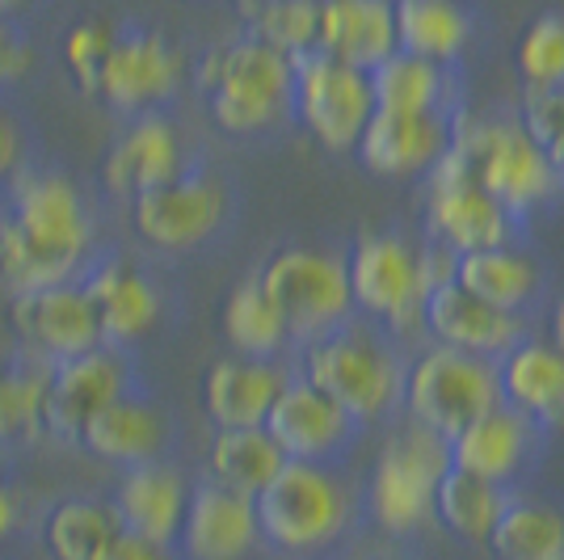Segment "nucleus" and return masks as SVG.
I'll list each match as a JSON object with an SVG mask.
<instances>
[{"label":"nucleus","instance_id":"f257e3e1","mask_svg":"<svg viewBox=\"0 0 564 560\" xmlns=\"http://www.w3.org/2000/svg\"><path fill=\"white\" fill-rule=\"evenodd\" d=\"M101 249L94 194L64 164L34 157L0 190V287L22 295L80 279Z\"/></svg>","mask_w":564,"mask_h":560},{"label":"nucleus","instance_id":"f03ea898","mask_svg":"<svg viewBox=\"0 0 564 560\" xmlns=\"http://www.w3.org/2000/svg\"><path fill=\"white\" fill-rule=\"evenodd\" d=\"M194 85L224 136L258 140V136H270L282 118H291L295 60H286L282 51L253 34H240L198 55Z\"/></svg>","mask_w":564,"mask_h":560},{"label":"nucleus","instance_id":"7ed1b4c3","mask_svg":"<svg viewBox=\"0 0 564 560\" xmlns=\"http://www.w3.org/2000/svg\"><path fill=\"white\" fill-rule=\"evenodd\" d=\"M300 375L307 384H316L325 397H333L358 426L397 413L404 397V358L397 346L383 337V329L346 321L333 333L300 346Z\"/></svg>","mask_w":564,"mask_h":560},{"label":"nucleus","instance_id":"20e7f679","mask_svg":"<svg viewBox=\"0 0 564 560\" xmlns=\"http://www.w3.org/2000/svg\"><path fill=\"white\" fill-rule=\"evenodd\" d=\"M261 543L286 557H312L346 536L354 502L333 464L286 460L279 476L253 497Z\"/></svg>","mask_w":564,"mask_h":560},{"label":"nucleus","instance_id":"39448f33","mask_svg":"<svg viewBox=\"0 0 564 560\" xmlns=\"http://www.w3.org/2000/svg\"><path fill=\"white\" fill-rule=\"evenodd\" d=\"M451 152L468 164V173L494 194L518 219L531 207L547 203L561 190L564 173L543 157V148L518 118H471L464 110L451 115Z\"/></svg>","mask_w":564,"mask_h":560},{"label":"nucleus","instance_id":"423d86ee","mask_svg":"<svg viewBox=\"0 0 564 560\" xmlns=\"http://www.w3.org/2000/svg\"><path fill=\"white\" fill-rule=\"evenodd\" d=\"M232 182L212 164L189 161L173 182L135 194L127 203V215L148 254L186 257L207 249L232 224Z\"/></svg>","mask_w":564,"mask_h":560},{"label":"nucleus","instance_id":"0eeeda50","mask_svg":"<svg viewBox=\"0 0 564 560\" xmlns=\"http://www.w3.org/2000/svg\"><path fill=\"white\" fill-rule=\"evenodd\" d=\"M253 274L291 333V346H307L354 316L346 257L329 249L286 245L265 257Z\"/></svg>","mask_w":564,"mask_h":560},{"label":"nucleus","instance_id":"6e6552de","mask_svg":"<svg viewBox=\"0 0 564 560\" xmlns=\"http://www.w3.org/2000/svg\"><path fill=\"white\" fill-rule=\"evenodd\" d=\"M451 467V443L425 426L397 430L379 451L367 481V510L388 536H417L434 523V489Z\"/></svg>","mask_w":564,"mask_h":560},{"label":"nucleus","instance_id":"1a4fd4ad","mask_svg":"<svg viewBox=\"0 0 564 560\" xmlns=\"http://www.w3.org/2000/svg\"><path fill=\"white\" fill-rule=\"evenodd\" d=\"M400 405L409 409V418L417 426L434 430L438 439L451 443L459 430H468L471 421L501 405L497 363L434 342L430 351H422L404 367Z\"/></svg>","mask_w":564,"mask_h":560},{"label":"nucleus","instance_id":"9d476101","mask_svg":"<svg viewBox=\"0 0 564 560\" xmlns=\"http://www.w3.org/2000/svg\"><path fill=\"white\" fill-rule=\"evenodd\" d=\"M346 274H350V300L358 312H367L379 329H404L422 325L425 300L434 291L425 254L413 249L397 233H367L358 236V245L346 257Z\"/></svg>","mask_w":564,"mask_h":560},{"label":"nucleus","instance_id":"9b49d317","mask_svg":"<svg viewBox=\"0 0 564 560\" xmlns=\"http://www.w3.org/2000/svg\"><path fill=\"white\" fill-rule=\"evenodd\" d=\"M182 80H186V55L161 25L118 22L97 80V101L118 118L169 110Z\"/></svg>","mask_w":564,"mask_h":560},{"label":"nucleus","instance_id":"f8f14e48","mask_svg":"<svg viewBox=\"0 0 564 560\" xmlns=\"http://www.w3.org/2000/svg\"><path fill=\"white\" fill-rule=\"evenodd\" d=\"M291 115L300 118L312 140L325 152H354L367 118L376 115L371 76L350 68L333 55H300L295 60V89H291Z\"/></svg>","mask_w":564,"mask_h":560},{"label":"nucleus","instance_id":"ddd939ff","mask_svg":"<svg viewBox=\"0 0 564 560\" xmlns=\"http://www.w3.org/2000/svg\"><path fill=\"white\" fill-rule=\"evenodd\" d=\"M76 282L85 287V295L94 304L106 346L135 351L143 337H152L165 325L169 291L140 257L118 254V249H97Z\"/></svg>","mask_w":564,"mask_h":560},{"label":"nucleus","instance_id":"4468645a","mask_svg":"<svg viewBox=\"0 0 564 560\" xmlns=\"http://www.w3.org/2000/svg\"><path fill=\"white\" fill-rule=\"evenodd\" d=\"M425 177H430V186H425V228H430V240L447 245L455 254H471V249L510 245L518 236L514 211L501 207L494 194L471 177L468 164L459 161L451 148Z\"/></svg>","mask_w":564,"mask_h":560},{"label":"nucleus","instance_id":"2eb2a0df","mask_svg":"<svg viewBox=\"0 0 564 560\" xmlns=\"http://www.w3.org/2000/svg\"><path fill=\"white\" fill-rule=\"evenodd\" d=\"M140 384L143 375L135 351L106 346V342L68 363H55L47 384V439L76 446V434L89 426V418H97L106 405H115Z\"/></svg>","mask_w":564,"mask_h":560},{"label":"nucleus","instance_id":"dca6fc26","mask_svg":"<svg viewBox=\"0 0 564 560\" xmlns=\"http://www.w3.org/2000/svg\"><path fill=\"white\" fill-rule=\"evenodd\" d=\"M9 325H13V342L51 367L101 346L97 312L76 279L9 295Z\"/></svg>","mask_w":564,"mask_h":560},{"label":"nucleus","instance_id":"f3484780","mask_svg":"<svg viewBox=\"0 0 564 560\" xmlns=\"http://www.w3.org/2000/svg\"><path fill=\"white\" fill-rule=\"evenodd\" d=\"M189 161L194 157L186 152V140H182L177 122L169 118V110L131 115L122 118L118 136L101 157V190L118 203H131L143 190L173 182Z\"/></svg>","mask_w":564,"mask_h":560},{"label":"nucleus","instance_id":"a211bd4d","mask_svg":"<svg viewBox=\"0 0 564 560\" xmlns=\"http://www.w3.org/2000/svg\"><path fill=\"white\" fill-rule=\"evenodd\" d=\"M261 426L270 430V439L282 446L286 460H304V464H337L358 439V421L300 371L282 384Z\"/></svg>","mask_w":564,"mask_h":560},{"label":"nucleus","instance_id":"6ab92c4d","mask_svg":"<svg viewBox=\"0 0 564 560\" xmlns=\"http://www.w3.org/2000/svg\"><path fill=\"white\" fill-rule=\"evenodd\" d=\"M173 439H177L173 413L140 384L115 405H106L97 418H89V426L76 434V451L122 472V467L169 460Z\"/></svg>","mask_w":564,"mask_h":560},{"label":"nucleus","instance_id":"aec40b11","mask_svg":"<svg viewBox=\"0 0 564 560\" xmlns=\"http://www.w3.org/2000/svg\"><path fill=\"white\" fill-rule=\"evenodd\" d=\"M261 543L253 497L215 485L212 476L189 485V502L177 531L186 560H245Z\"/></svg>","mask_w":564,"mask_h":560},{"label":"nucleus","instance_id":"412c9836","mask_svg":"<svg viewBox=\"0 0 564 560\" xmlns=\"http://www.w3.org/2000/svg\"><path fill=\"white\" fill-rule=\"evenodd\" d=\"M451 148V115L422 110H376L354 143L358 161L376 177H422Z\"/></svg>","mask_w":564,"mask_h":560},{"label":"nucleus","instance_id":"4be33fe9","mask_svg":"<svg viewBox=\"0 0 564 560\" xmlns=\"http://www.w3.org/2000/svg\"><path fill=\"white\" fill-rule=\"evenodd\" d=\"M422 325L438 346L476 354V358H489V363H497L501 354L514 351L518 342L527 337L522 312H506V308L485 304L471 291H464L455 279L430 291Z\"/></svg>","mask_w":564,"mask_h":560},{"label":"nucleus","instance_id":"5701e85b","mask_svg":"<svg viewBox=\"0 0 564 560\" xmlns=\"http://www.w3.org/2000/svg\"><path fill=\"white\" fill-rule=\"evenodd\" d=\"M291 375L295 371L282 358H245V354L215 358L212 367L203 371V384H198L203 413H207L215 430L261 426Z\"/></svg>","mask_w":564,"mask_h":560},{"label":"nucleus","instance_id":"b1692460","mask_svg":"<svg viewBox=\"0 0 564 560\" xmlns=\"http://www.w3.org/2000/svg\"><path fill=\"white\" fill-rule=\"evenodd\" d=\"M110 502L122 518V531L156 539V543H177L182 514L189 502V481L173 460L122 467Z\"/></svg>","mask_w":564,"mask_h":560},{"label":"nucleus","instance_id":"393cba45","mask_svg":"<svg viewBox=\"0 0 564 560\" xmlns=\"http://www.w3.org/2000/svg\"><path fill=\"white\" fill-rule=\"evenodd\" d=\"M535 451H540V426L514 413L510 405H497L451 439V464L494 485H510L531 467Z\"/></svg>","mask_w":564,"mask_h":560},{"label":"nucleus","instance_id":"a878e982","mask_svg":"<svg viewBox=\"0 0 564 560\" xmlns=\"http://www.w3.org/2000/svg\"><path fill=\"white\" fill-rule=\"evenodd\" d=\"M497 384L501 405L535 421L540 430L564 426V351L556 342L522 337L514 351L497 358Z\"/></svg>","mask_w":564,"mask_h":560},{"label":"nucleus","instance_id":"bb28decb","mask_svg":"<svg viewBox=\"0 0 564 560\" xmlns=\"http://www.w3.org/2000/svg\"><path fill=\"white\" fill-rule=\"evenodd\" d=\"M118 536L122 518L101 493H64L34 514V539L47 560H97Z\"/></svg>","mask_w":564,"mask_h":560},{"label":"nucleus","instance_id":"cd10ccee","mask_svg":"<svg viewBox=\"0 0 564 560\" xmlns=\"http://www.w3.org/2000/svg\"><path fill=\"white\" fill-rule=\"evenodd\" d=\"M316 51L371 72L397 51L392 0H321Z\"/></svg>","mask_w":564,"mask_h":560},{"label":"nucleus","instance_id":"c85d7f7f","mask_svg":"<svg viewBox=\"0 0 564 560\" xmlns=\"http://www.w3.org/2000/svg\"><path fill=\"white\" fill-rule=\"evenodd\" d=\"M51 363L30 351L0 346V451H30L47 443Z\"/></svg>","mask_w":564,"mask_h":560},{"label":"nucleus","instance_id":"c756f323","mask_svg":"<svg viewBox=\"0 0 564 560\" xmlns=\"http://www.w3.org/2000/svg\"><path fill=\"white\" fill-rule=\"evenodd\" d=\"M455 282L471 291L476 300L494 308H506V312H527V308L540 300L543 291V270L540 261L518 249L514 240L510 245H494V249H471V254H459L455 261Z\"/></svg>","mask_w":564,"mask_h":560},{"label":"nucleus","instance_id":"7c9ffc66","mask_svg":"<svg viewBox=\"0 0 564 560\" xmlns=\"http://www.w3.org/2000/svg\"><path fill=\"white\" fill-rule=\"evenodd\" d=\"M367 76H371L376 110H404V115L438 110V115H455L451 64H434V60L409 55V51H392Z\"/></svg>","mask_w":564,"mask_h":560},{"label":"nucleus","instance_id":"2f4dec72","mask_svg":"<svg viewBox=\"0 0 564 560\" xmlns=\"http://www.w3.org/2000/svg\"><path fill=\"white\" fill-rule=\"evenodd\" d=\"M286 464L282 446L270 439L265 426H236V430H215L207 446V476L215 485L245 497H258L279 467Z\"/></svg>","mask_w":564,"mask_h":560},{"label":"nucleus","instance_id":"473e14b6","mask_svg":"<svg viewBox=\"0 0 564 560\" xmlns=\"http://www.w3.org/2000/svg\"><path fill=\"white\" fill-rule=\"evenodd\" d=\"M397 51L434 64H455L471 39V18L459 0H392Z\"/></svg>","mask_w":564,"mask_h":560},{"label":"nucleus","instance_id":"72a5a7b5","mask_svg":"<svg viewBox=\"0 0 564 560\" xmlns=\"http://www.w3.org/2000/svg\"><path fill=\"white\" fill-rule=\"evenodd\" d=\"M506 497H510L506 485H494L485 476H471L451 464L434 489V523L447 527L464 543H489L497 518L506 510Z\"/></svg>","mask_w":564,"mask_h":560},{"label":"nucleus","instance_id":"f704fd0d","mask_svg":"<svg viewBox=\"0 0 564 560\" xmlns=\"http://www.w3.org/2000/svg\"><path fill=\"white\" fill-rule=\"evenodd\" d=\"M497 560H561L564 557V514L535 497H506L494 536L485 543Z\"/></svg>","mask_w":564,"mask_h":560},{"label":"nucleus","instance_id":"c9c22d12","mask_svg":"<svg viewBox=\"0 0 564 560\" xmlns=\"http://www.w3.org/2000/svg\"><path fill=\"white\" fill-rule=\"evenodd\" d=\"M219 325H224L228 346L245 358H282V351L291 346V333L274 304L265 300L258 274H245L228 291V300L219 308Z\"/></svg>","mask_w":564,"mask_h":560},{"label":"nucleus","instance_id":"e433bc0d","mask_svg":"<svg viewBox=\"0 0 564 560\" xmlns=\"http://www.w3.org/2000/svg\"><path fill=\"white\" fill-rule=\"evenodd\" d=\"M236 9H240V22L249 25L245 34L270 43L286 60L316 51L321 0H236Z\"/></svg>","mask_w":564,"mask_h":560},{"label":"nucleus","instance_id":"4c0bfd02","mask_svg":"<svg viewBox=\"0 0 564 560\" xmlns=\"http://www.w3.org/2000/svg\"><path fill=\"white\" fill-rule=\"evenodd\" d=\"M514 64L527 85H564V13H540L522 30Z\"/></svg>","mask_w":564,"mask_h":560},{"label":"nucleus","instance_id":"58836bf2","mask_svg":"<svg viewBox=\"0 0 564 560\" xmlns=\"http://www.w3.org/2000/svg\"><path fill=\"white\" fill-rule=\"evenodd\" d=\"M115 30L118 22H110V18H80L64 34V68L85 97H97V80H101V64H106L110 43H115Z\"/></svg>","mask_w":564,"mask_h":560},{"label":"nucleus","instance_id":"ea45409f","mask_svg":"<svg viewBox=\"0 0 564 560\" xmlns=\"http://www.w3.org/2000/svg\"><path fill=\"white\" fill-rule=\"evenodd\" d=\"M518 127L564 173V85H527L518 101Z\"/></svg>","mask_w":564,"mask_h":560},{"label":"nucleus","instance_id":"a19ab883","mask_svg":"<svg viewBox=\"0 0 564 560\" xmlns=\"http://www.w3.org/2000/svg\"><path fill=\"white\" fill-rule=\"evenodd\" d=\"M39 157V136L13 94H0V190Z\"/></svg>","mask_w":564,"mask_h":560},{"label":"nucleus","instance_id":"79ce46f5","mask_svg":"<svg viewBox=\"0 0 564 560\" xmlns=\"http://www.w3.org/2000/svg\"><path fill=\"white\" fill-rule=\"evenodd\" d=\"M34 72V34L22 18H0V94L22 89Z\"/></svg>","mask_w":564,"mask_h":560},{"label":"nucleus","instance_id":"37998d69","mask_svg":"<svg viewBox=\"0 0 564 560\" xmlns=\"http://www.w3.org/2000/svg\"><path fill=\"white\" fill-rule=\"evenodd\" d=\"M22 536H34V506L22 485L9 472H0V552L13 548Z\"/></svg>","mask_w":564,"mask_h":560},{"label":"nucleus","instance_id":"c03bdc74","mask_svg":"<svg viewBox=\"0 0 564 560\" xmlns=\"http://www.w3.org/2000/svg\"><path fill=\"white\" fill-rule=\"evenodd\" d=\"M97 560H186V557L177 552V543H156V539L122 531Z\"/></svg>","mask_w":564,"mask_h":560},{"label":"nucleus","instance_id":"a18cd8bd","mask_svg":"<svg viewBox=\"0 0 564 560\" xmlns=\"http://www.w3.org/2000/svg\"><path fill=\"white\" fill-rule=\"evenodd\" d=\"M43 0H0V18H22L25 22V13H34Z\"/></svg>","mask_w":564,"mask_h":560},{"label":"nucleus","instance_id":"49530a36","mask_svg":"<svg viewBox=\"0 0 564 560\" xmlns=\"http://www.w3.org/2000/svg\"><path fill=\"white\" fill-rule=\"evenodd\" d=\"M552 342L564 351V295L556 300V308H552Z\"/></svg>","mask_w":564,"mask_h":560},{"label":"nucleus","instance_id":"de8ad7c7","mask_svg":"<svg viewBox=\"0 0 564 560\" xmlns=\"http://www.w3.org/2000/svg\"><path fill=\"white\" fill-rule=\"evenodd\" d=\"M362 560H413V557H400V552H379V557H362Z\"/></svg>","mask_w":564,"mask_h":560},{"label":"nucleus","instance_id":"09e8293b","mask_svg":"<svg viewBox=\"0 0 564 560\" xmlns=\"http://www.w3.org/2000/svg\"><path fill=\"white\" fill-rule=\"evenodd\" d=\"M561 560H564V557H561Z\"/></svg>","mask_w":564,"mask_h":560}]
</instances>
